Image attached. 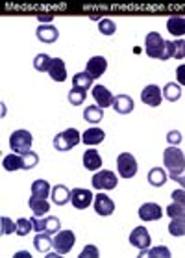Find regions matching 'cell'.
<instances>
[{"label": "cell", "instance_id": "obj_19", "mask_svg": "<svg viewBox=\"0 0 185 258\" xmlns=\"http://www.w3.org/2000/svg\"><path fill=\"white\" fill-rule=\"evenodd\" d=\"M70 201V189L63 184H58V186H54L52 188V203L58 206H63L67 205Z\"/></svg>", "mask_w": 185, "mask_h": 258}, {"label": "cell", "instance_id": "obj_9", "mask_svg": "<svg viewBox=\"0 0 185 258\" xmlns=\"http://www.w3.org/2000/svg\"><path fill=\"white\" fill-rule=\"evenodd\" d=\"M130 243H132L135 249H141V251H145L148 249L152 243V238L148 234V230L145 227H135L132 230V234H130Z\"/></svg>", "mask_w": 185, "mask_h": 258}, {"label": "cell", "instance_id": "obj_46", "mask_svg": "<svg viewBox=\"0 0 185 258\" xmlns=\"http://www.w3.org/2000/svg\"><path fill=\"white\" fill-rule=\"evenodd\" d=\"M176 80H178L179 86H185V65H179L176 69Z\"/></svg>", "mask_w": 185, "mask_h": 258}, {"label": "cell", "instance_id": "obj_4", "mask_svg": "<svg viewBox=\"0 0 185 258\" xmlns=\"http://www.w3.org/2000/svg\"><path fill=\"white\" fill-rule=\"evenodd\" d=\"M74 243H76V236L72 230H58L56 236H54V249L61 256L69 254L70 249L74 247Z\"/></svg>", "mask_w": 185, "mask_h": 258}, {"label": "cell", "instance_id": "obj_26", "mask_svg": "<svg viewBox=\"0 0 185 258\" xmlns=\"http://www.w3.org/2000/svg\"><path fill=\"white\" fill-rule=\"evenodd\" d=\"M92 80H95V78H92L87 71H81V73H76L74 77H72V86H74V88H80V89H85L87 91V89L92 86Z\"/></svg>", "mask_w": 185, "mask_h": 258}, {"label": "cell", "instance_id": "obj_18", "mask_svg": "<svg viewBox=\"0 0 185 258\" xmlns=\"http://www.w3.org/2000/svg\"><path fill=\"white\" fill-rule=\"evenodd\" d=\"M106 138L104 130L99 128V126H92V128H87L83 134H81V141L85 143V145H99L102 143Z\"/></svg>", "mask_w": 185, "mask_h": 258}, {"label": "cell", "instance_id": "obj_34", "mask_svg": "<svg viewBox=\"0 0 185 258\" xmlns=\"http://www.w3.org/2000/svg\"><path fill=\"white\" fill-rule=\"evenodd\" d=\"M0 225H2L0 232H2L4 236L17 234V223H13L10 217H0Z\"/></svg>", "mask_w": 185, "mask_h": 258}, {"label": "cell", "instance_id": "obj_35", "mask_svg": "<svg viewBox=\"0 0 185 258\" xmlns=\"http://www.w3.org/2000/svg\"><path fill=\"white\" fill-rule=\"evenodd\" d=\"M99 32L102 35H113L117 32V26L111 19H100L99 23Z\"/></svg>", "mask_w": 185, "mask_h": 258}, {"label": "cell", "instance_id": "obj_43", "mask_svg": "<svg viewBox=\"0 0 185 258\" xmlns=\"http://www.w3.org/2000/svg\"><path fill=\"white\" fill-rule=\"evenodd\" d=\"M167 141H168V145H179L181 143V134H179L178 130H170L167 134Z\"/></svg>", "mask_w": 185, "mask_h": 258}, {"label": "cell", "instance_id": "obj_25", "mask_svg": "<svg viewBox=\"0 0 185 258\" xmlns=\"http://www.w3.org/2000/svg\"><path fill=\"white\" fill-rule=\"evenodd\" d=\"M167 30L176 37H181L185 34V19L183 17H170L167 21Z\"/></svg>", "mask_w": 185, "mask_h": 258}, {"label": "cell", "instance_id": "obj_12", "mask_svg": "<svg viewBox=\"0 0 185 258\" xmlns=\"http://www.w3.org/2000/svg\"><path fill=\"white\" fill-rule=\"evenodd\" d=\"M108 69V59L104 56H92L85 65V71L92 78H100Z\"/></svg>", "mask_w": 185, "mask_h": 258}, {"label": "cell", "instance_id": "obj_22", "mask_svg": "<svg viewBox=\"0 0 185 258\" xmlns=\"http://www.w3.org/2000/svg\"><path fill=\"white\" fill-rule=\"evenodd\" d=\"M28 206L30 210L34 212V216H39V217H43L50 210V205L46 203V199H39V197H34V195L28 199Z\"/></svg>", "mask_w": 185, "mask_h": 258}, {"label": "cell", "instance_id": "obj_40", "mask_svg": "<svg viewBox=\"0 0 185 258\" xmlns=\"http://www.w3.org/2000/svg\"><path fill=\"white\" fill-rule=\"evenodd\" d=\"M174 58H176V59L185 58V41H183V39L174 41Z\"/></svg>", "mask_w": 185, "mask_h": 258}, {"label": "cell", "instance_id": "obj_31", "mask_svg": "<svg viewBox=\"0 0 185 258\" xmlns=\"http://www.w3.org/2000/svg\"><path fill=\"white\" fill-rule=\"evenodd\" d=\"M145 256H150V258H157V256L170 258V256H172V252L168 251L165 245H161V247H156V249H145V251L139 252V258H145Z\"/></svg>", "mask_w": 185, "mask_h": 258}, {"label": "cell", "instance_id": "obj_2", "mask_svg": "<svg viewBox=\"0 0 185 258\" xmlns=\"http://www.w3.org/2000/svg\"><path fill=\"white\" fill-rule=\"evenodd\" d=\"M81 141V136L80 132L76 128H67L63 132H59L56 138H54V149L56 151H70V149H74L78 143Z\"/></svg>", "mask_w": 185, "mask_h": 258}, {"label": "cell", "instance_id": "obj_17", "mask_svg": "<svg viewBox=\"0 0 185 258\" xmlns=\"http://www.w3.org/2000/svg\"><path fill=\"white\" fill-rule=\"evenodd\" d=\"M83 167H85L87 171H97L102 167V156H100V153L97 151V149H89V151H85L83 153Z\"/></svg>", "mask_w": 185, "mask_h": 258}, {"label": "cell", "instance_id": "obj_47", "mask_svg": "<svg viewBox=\"0 0 185 258\" xmlns=\"http://www.w3.org/2000/svg\"><path fill=\"white\" fill-rule=\"evenodd\" d=\"M170 178L178 182L179 186H181V188L185 189V173H179V175H170Z\"/></svg>", "mask_w": 185, "mask_h": 258}, {"label": "cell", "instance_id": "obj_20", "mask_svg": "<svg viewBox=\"0 0 185 258\" xmlns=\"http://www.w3.org/2000/svg\"><path fill=\"white\" fill-rule=\"evenodd\" d=\"M113 108H115V112L119 113H130L133 112V100L130 95H117L115 100H113Z\"/></svg>", "mask_w": 185, "mask_h": 258}, {"label": "cell", "instance_id": "obj_16", "mask_svg": "<svg viewBox=\"0 0 185 258\" xmlns=\"http://www.w3.org/2000/svg\"><path fill=\"white\" fill-rule=\"evenodd\" d=\"M48 75L54 82H65L67 80V67L61 58H52V63L48 67Z\"/></svg>", "mask_w": 185, "mask_h": 258}, {"label": "cell", "instance_id": "obj_8", "mask_svg": "<svg viewBox=\"0 0 185 258\" xmlns=\"http://www.w3.org/2000/svg\"><path fill=\"white\" fill-rule=\"evenodd\" d=\"M92 201H95V197H92V194L89 189L74 188L70 191V203H72V206H74L76 210H85L87 206L92 205Z\"/></svg>", "mask_w": 185, "mask_h": 258}, {"label": "cell", "instance_id": "obj_45", "mask_svg": "<svg viewBox=\"0 0 185 258\" xmlns=\"http://www.w3.org/2000/svg\"><path fill=\"white\" fill-rule=\"evenodd\" d=\"M168 58H174V41H165V54L161 61H167Z\"/></svg>", "mask_w": 185, "mask_h": 258}, {"label": "cell", "instance_id": "obj_5", "mask_svg": "<svg viewBox=\"0 0 185 258\" xmlns=\"http://www.w3.org/2000/svg\"><path fill=\"white\" fill-rule=\"evenodd\" d=\"M145 52L150 56V58L161 59L163 54H165V39L157 32H150L145 39Z\"/></svg>", "mask_w": 185, "mask_h": 258}, {"label": "cell", "instance_id": "obj_44", "mask_svg": "<svg viewBox=\"0 0 185 258\" xmlns=\"http://www.w3.org/2000/svg\"><path fill=\"white\" fill-rule=\"evenodd\" d=\"M172 201L178 203L185 208V189H174L172 191Z\"/></svg>", "mask_w": 185, "mask_h": 258}, {"label": "cell", "instance_id": "obj_29", "mask_svg": "<svg viewBox=\"0 0 185 258\" xmlns=\"http://www.w3.org/2000/svg\"><path fill=\"white\" fill-rule=\"evenodd\" d=\"M168 232L172 236H185V214L183 216L172 217V221L168 225Z\"/></svg>", "mask_w": 185, "mask_h": 258}, {"label": "cell", "instance_id": "obj_21", "mask_svg": "<svg viewBox=\"0 0 185 258\" xmlns=\"http://www.w3.org/2000/svg\"><path fill=\"white\" fill-rule=\"evenodd\" d=\"M34 247L41 252H48L54 247V240L48 232H37L34 238Z\"/></svg>", "mask_w": 185, "mask_h": 258}, {"label": "cell", "instance_id": "obj_33", "mask_svg": "<svg viewBox=\"0 0 185 258\" xmlns=\"http://www.w3.org/2000/svg\"><path fill=\"white\" fill-rule=\"evenodd\" d=\"M87 97V91L85 89H80V88H72L69 91V102L72 106H80Z\"/></svg>", "mask_w": 185, "mask_h": 258}, {"label": "cell", "instance_id": "obj_13", "mask_svg": "<svg viewBox=\"0 0 185 258\" xmlns=\"http://www.w3.org/2000/svg\"><path fill=\"white\" fill-rule=\"evenodd\" d=\"M161 97H163V91L157 86H154V84H150V86H146L143 91H141V99H143V102L148 106H159L161 104Z\"/></svg>", "mask_w": 185, "mask_h": 258}, {"label": "cell", "instance_id": "obj_1", "mask_svg": "<svg viewBox=\"0 0 185 258\" xmlns=\"http://www.w3.org/2000/svg\"><path fill=\"white\" fill-rule=\"evenodd\" d=\"M163 164L165 169L168 171V175H179L185 171V154L179 151L178 147H167L163 153Z\"/></svg>", "mask_w": 185, "mask_h": 258}, {"label": "cell", "instance_id": "obj_7", "mask_svg": "<svg viewBox=\"0 0 185 258\" xmlns=\"http://www.w3.org/2000/svg\"><path fill=\"white\" fill-rule=\"evenodd\" d=\"M117 182H119V178H117L115 173L106 169L97 171L91 178V184L95 189H113L117 188Z\"/></svg>", "mask_w": 185, "mask_h": 258}, {"label": "cell", "instance_id": "obj_15", "mask_svg": "<svg viewBox=\"0 0 185 258\" xmlns=\"http://www.w3.org/2000/svg\"><path fill=\"white\" fill-rule=\"evenodd\" d=\"M35 35H37V39L43 43H54V41H58L59 32L52 24H39L37 30H35Z\"/></svg>", "mask_w": 185, "mask_h": 258}, {"label": "cell", "instance_id": "obj_39", "mask_svg": "<svg viewBox=\"0 0 185 258\" xmlns=\"http://www.w3.org/2000/svg\"><path fill=\"white\" fill-rule=\"evenodd\" d=\"M167 214H168V217L172 219V217L183 216V214H185V208L181 205H178V203H172V205L167 206Z\"/></svg>", "mask_w": 185, "mask_h": 258}, {"label": "cell", "instance_id": "obj_36", "mask_svg": "<svg viewBox=\"0 0 185 258\" xmlns=\"http://www.w3.org/2000/svg\"><path fill=\"white\" fill-rule=\"evenodd\" d=\"M21 156H23V169H32V167H35L37 162H39V156H37V153H34V151H28V153L21 154Z\"/></svg>", "mask_w": 185, "mask_h": 258}, {"label": "cell", "instance_id": "obj_38", "mask_svg": "<svg viewBox=\"0 0 185 258\" xmlns=\"http://www.w3.org/2000/svg\"><path fill=\"white\" fill-rule=\"evenodd\" d=\"M46 219V230L45 232H48V234H56L59 230V227H61V221H59L56 216H48L45 217Z\"/></svg>", "mask_w": 185, "mask_h": 258}, {"label": "cell", "instance_id": "obj_10", "mask_svg": "<svg viewBox=\"0 0 185 258\" xmlns=\"http://www.w3.org/2000/svg\"><path fill=\"white\" fill-rule=\"evenodd\" d=\"M92 208H95V212H97L99 216L108 217L115 212V203H113L111 197H108L106 194H99L95 197V201H92Z\"/></svg>", "mask_w": 185, "mask_h": 258}, {"label": "cell", "instance_id": "obj_14", "mask_svg": "<svg viewBox=\"0 0 185 258\" xmlns=\"http://www.w3.org/2000/svg\"><path fill=\"white\" fill-rule=\"evenodd\" d=\"M163 210L161 206L156 205V203H145V205L139 208V217L145 219V221H157L161 219Z\"/></svg>", "mask_w": 185, "mask_h": 258}, {"label": "cell", "instance_id": "obj_23", "mask_svg": "<svg viewBox=\"0 0 185 258\" xmlns=\"http://www.w3.org/2000/svg\"><path fill=\"white\" fill-rule=\"evenodd\" d=\"M32 195L39 197V199H48L52 195V188L46 180H35L32 184Z\"/></svg>", "mask_w": 185, "mask_h": 258}, {"label": "cell", "instance_id": "obj_27", "mask_svg": "<svg viewBox=\"0 0 185 258\" xmlns=\"http://www.w3.org/2000/svg\"><path fill=\"white\" fill-rule=\"evenodd\" d=\"M167 173H165V169H161V167H154V169L148 171V182H150V186H154V188H159V186H163L165 182H167Z\"/></svg>", "mask_w": 185, "mask_h": 258}, {"label": "cell", "instance_id": "obj_30", "mask_svg": "<svg viewBox=\"0 0 185 258\" xmlns=\"http://www.w3.org/2000/svg\"><path fill=\"white\" fill-rule=\"evenodd\" d=\"M163 97L170 102H176V100L181 97V88H179V84H174V82H168L165 88H163Z\"/></svg>", "mask_w": 185, "mask_h": 258}, {"label": "cell", "instance_id": "obj_28", "mask_svg": "<svg viewBox=\"0 0 185 258\" xmlns=\"http://www.w3.org/2000/svg\"><path fill=\"white\" fill-rule=\"evenodd\" d=\"M2 167L6 171H19L23 169V156L21 154H8V156H4V160H2Z\"/></svg>", "mask_w": 185, "mask_h": 258}, {"label": "cell", "instance_id": "obj_41", "mask_svg": "<svg viewBox=\"0 0 185 258\" xmlns=\"http://www.w3.org/2000/svg\"><path fill=\"white\" fill-rule=\"evenodd\" d=\"M32 225H34L35 232H45L46 230V219H43V217H39V216L32 217Z\"/></svg>", "mask_w": 185, "mask_h": 258}, {"label": "cell", "instance_id": "obj_11", "mask_svg": "<svg viewBox=\"0 0 185 258\" xmlns=\"http://www.w3.org/2000/svg\"><path fill=\"white\" fill-rule=\"evenodd\" d=\"M92 99L97 100V106H100V108H110V106H113V100H115V97L111 95V91L106 86H92Z\"/></svg>", "mask_w": 185, "mask_h": 258}, {"label": "cell", "instance_id": "obj_6", "mask_svg": "<svg viewBox=\"0 0 185 258\" xmlns=\"http://www.w3.org/2000/svg\"><path fill=\"white\" fill-rule=\"evenodd\" d=\"M117 171L122 178H132L137 175V162L133 158V154L121 153L117 158Z\"/></svg>", "mask_w": 185, "mask_h": 258}, {"label": "cell", "instance_id": "obj_3", "mask_svg": "<svg viewBox=\"0 0 185 258\" xmlns=\"http://www.w3.org/2000/svg\"><path fill=\"white\" fill-rule=\"evenodd\" d=\"M32 134H30L28 130H15L12 136H10V147H12V151L15 154H24L30 151V147H32Z\"/></svg>", "mask_w": 185, "mask_h": 258}, {"label": "cell", "instance_id": "obj_24", "mask_svg": "<svg viewBox=\"0 0 185 258\" xmlns=\"http://www.w3.org/2000/svg\"><path fill=\"white\" fill-rule=\"evenodd\" d=\"M104 108H100V106H87L85 110H83V119H85L87 123H100L102 119H104V112H102Z\"/></svg>", "mask_w": 185, "mask_h": 258}, {"label": "cell", "instance_id": "obj_37", "mask_svg": "<svg viewBox=\"0 0 185 258\" xmlns=\"http://www.w3.org/2000/svg\"><path fill=\"white\" fill-rule=\"evenodd\" d=\"M30 230H34L32 219H26V217H21V219H17V234L19 236L30 234Z\"/></svg>", "mask_w": 185, "mask_h": 258}, {"label": "cell", "instance_id": "obj_32", "mask_svg": "<svg viewBox=\"0 0 185 258\" xmlns=\"http://www.w3.org/2000/svg\"><path fill=\"white\" fill-rule=\"evenodd\" d=\"M52 63V58L48 54H37L34 58V67L41 73H48V67Z\"/></svg>", "mask_w": 185, "mask_h": 258}, {"label": "cell", "instance_id": "obj_42", "mask_svg": "<svg viewBox=\"0 0 185 258\" xmlns=\"http://www.w3.org/2000/svg\"><path fill=\"white\" fill-rule=\"evenodd\" d=\"M99 256H100V252L95 245H87L85 249L80 252V258H99Z\"/></svg>", "mask_w": 185, "mask_h": 258}]
</instances>
